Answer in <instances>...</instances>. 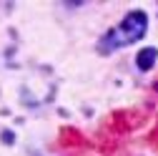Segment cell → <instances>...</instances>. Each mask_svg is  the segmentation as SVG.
Masks as SVG:
<instances>
[{
	"instance_id": "obj_2",
	"label": "cell",
	"mask_w": 158,
	"mask_h": 156,
	"mask_svg": "<svg viewBox=\"0 0 158 156\" xmlns=\"http://www.w3.org/2000/svg\"><path fill=\"white\" fill-rule=\"evenodd\" d=\"M156 58H158V50H156V48H143V50H138V55H135L138 71H151L153 63H156Z\"/></svg>"
},
{
	"instance_id": "obj_1",
	"label": "cell",
	"mask_w": 158,
	"mask_h": 156,
	"mask_svg": "<svg viewBox=\"0 0 158 156\" xmlns=\"http://www.w3.org/2000/svg\"><path fill=\"white\" fill-rule=\"evenodd\" d=\"M146 30H148V15L143 10H131V13H126V18L115 28H110L101 41H98V53L108 55V53H113L118 48L133 46L146 35Z\"/></svg>"
}]
</instances>
